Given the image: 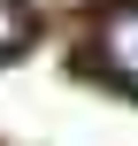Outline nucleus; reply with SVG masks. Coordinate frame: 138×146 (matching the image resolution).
<instances>
[{
    "label": "nucleus",
    "mask_w": 138,
    "mask_h": 146,
    "mask_svg": "<svg viewBox=\"0 0 138 146\" xmlns=\"http://www.w3.org/2000/svg\"><path fill=\"white\" fill-rule=\"evenodd\" d=\"M92 62H100L123 92H138V0H123V8L100 15V31H92Z\"/></svg>",
    "instance_id": "f257e3e1"
},
{
    "label": "nucleus",
    "mask_w": 138,
    "mask_h": 146,
    "mask_svg": "<svg viewBox=\"0 0 138 146\" xmlns=\"http://www.w3.org/2000/svg\"><path fill=\"white\" fill-rule=\"evenodd\" d=\"M23 46H31V8L23 0H0V62L23 54Z\"/></svg>",
    "instance_id": "f03ea898"
},
{
    "label": "nucleus",
    "mask_w": 138,
    "mask_h": 146,
    "mask_svg": "<svg viewBox=\"0 0 138 146\" xmlns=\"http://www.w3.org/2000/svg\"><path fill=\"white\" fill-rule=\"evenodd\" d=\"M23 8H46V15H61V8H77V0H23Z\"/></svg>",
    "instance_id": "7ed1b4c3"
}]
</instances>
